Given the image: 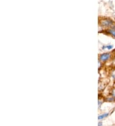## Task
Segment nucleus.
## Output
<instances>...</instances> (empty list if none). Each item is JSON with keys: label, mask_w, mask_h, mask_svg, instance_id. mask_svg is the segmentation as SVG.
Wrapping results in <instances>:
<instances>
[{"label": "nucleus", "mask_w": 115, "mask_h": 126, "mask_svg": "<svg viewBox=\"0 0 115 126\" xmlns=\"http://www.w3.org/2000/svg\"><path fill=\"white\" fill-rule=\"evenodd\" d=\"M100 24L102 26L106 27H111L113 25L114 22L110 18H104L100 21Z\"/></svg>", "instance_id": "nucleus-1"}, {"label": "nucleus", "mask_w": 115, "mask_h": 126, "mask_svg": "<svg viewBox=\"0 0 115 126\" xmlns=\"http://www.w3.org/2000/svg\"><path fill=\"white\" fill-rule=\"evenodd\" d=\"M108 32L109 34H111L112 36H113L114 37H115V29H111L108 30Z\"/></svg>", "instance_id": "nucleus-4"}, {"label": "nucleus", "mask_w": 115, "mask_h": 126, "mask_svg": "<svg viewBox=\"0 0 115 126\" xmlns=\"http://www.w3.org/2000/svg\"><path fill=\"white\" fill-rule=\"evenodd\" d=\"M112 95H113L114 97H115V89H114L113 91V92H112Z\"/></svg>", "instance_id": "nucleus-6"}, {"label": "nucleus", "mask_w": 115, "mask_h": 126, "mask_svg": "<svg viewBox=\"0 0 115 126\" xmlns=\"http://www.w3.org/2000/svg\"><path fill=\"white\" fill-rule=\"evenodd\" d=\"M113 48V46L111 45H107V46H106V47H103V48H107V49H108V50H111V49H112Z\"/></svg>", "instance_id": "nucleus-5"}, {"label": "nucleus", "mask_w": 115, "mask_h": 126, "mask_svg": "<svg viewBox=\"0 0 115 126\" xmlns=\"http://www.w3.org/2000/svg\"><path fill=\"white\" fill-rule=\"evenodd\" d=\"M108 115H109V113L102 114V115H100L98 116V120H102V119H103V118H106V117H107Z\"/></svg>", "instance_id": "nucleus-3"}, {"label": "nucleus", "mask_w": 115, "mask_h": 126, "mask_svg": "<svg viewBox=\"0 0 115 126\" xmlns=\"http://www.w3.org/2000/svg\"><path fill=\"white\" fill-rule=\"evenodd\" d=\"M98 126H102V123H101V122H100V123H98Z\"/></svg>", "instance_id": "nucleus-7"}, {"label": "nucleus", "mask_w": 115, "mask_h": 126, "mask_svg": "<svg viewBox=\"0 0 115 126\" xmlns=\"http://www.w3.org/2000/svg\"><path fill=\"white\" fill-rule=\"evenodd\" d=\"M111 57V54L110 53H105V54H102L100 55V60L104 62L107 61Z\"/></svg>", "instance_id": "nucleus-2"}]
</instances>
